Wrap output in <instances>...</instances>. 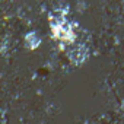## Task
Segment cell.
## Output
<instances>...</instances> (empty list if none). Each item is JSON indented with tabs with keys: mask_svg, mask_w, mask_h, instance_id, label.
<instances>
[{
	"mask_svg": "<svg viewBox=\"0 0 124 124\" xmlns=\"http://www.w3.org/2000/svg\"><path fill=\"white\" fill-rule=\"evenodd\" d=\"M121 109L124 111V98H123V101H121Z\"/></svg>",
	"mask_w": 124,
	"mask_h": 124,
	"instance_id": "1",
	"label": "cell"
}]
</instances>
